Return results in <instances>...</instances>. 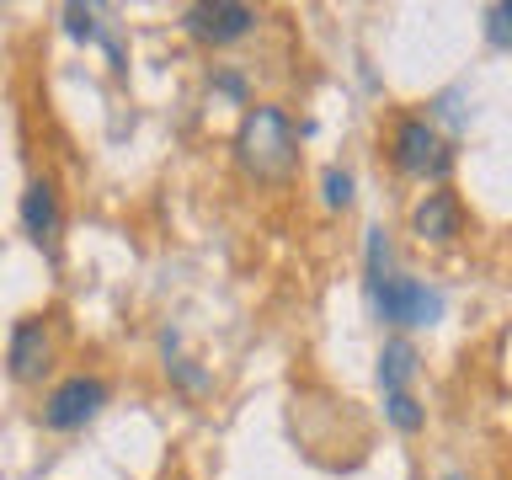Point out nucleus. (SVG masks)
Instances as JSON below:
<instances>
[{
  "instance_id": "1",
  "label": "nucleus",
  "mask_w": 512,
  "mask_h": 480,
  "mask_svg": "<svg viewBox=\"0 0 512 480\" xmlns=\"http://www.w3.org/2000/svg\"><path fill=\"white\" fill-rule=\"evenodd\" d=\"M299 134L294 118L272 102H256L240 112V128H235V166L251 176V182H283L299 160Z\"/></svg>"
},
{
  "instance_id": "2",
  "label": "nucleus",
  "mask_w": 512,
  "mask_h": 480,
  "mask_svg": "<svg viewBox=\"0 0 512 480\" xmlns=\"http://www.w3.org/2000/svg\"><path fill=\"white\" fill-rule=\"evenodd\" d=\"M390 166L411 182H443L454 171V144L438 134V123L422 118V112H406L390 128Z\"/></svg>"
},
{
  "instance_id": "3",
  "label": "nucleus",
  "mask_w": 512,
  "mask_h": 480,
  "mask_svg": "<svg viewBox=\"0 0 512 480\" xmlns=\"http://www.w3.org/2000/svg\"><path fill=\"white\" fill-rule=\"evenodd\" d=\"M107 400H112V384L102 374H70L43 395L38 427L43 432H86L96 416L107 411Z\"/></svg>"
},
{
  "instance_id": "4",
  "label": "nucleus",
  "mask_w": 512,
  "mask_h": 480,
  "mask_svg": "<svg viewBox=\"0 0 512 480\" xmlns=\"http://www.w3.org/2000/svg\"><path fill=\"white\" fill-rule=\"evenodd\" d=\"M368 304H374V315L384 326H438L448 310L443 288L427 278H390L379 294H368Z\"/></svg>"
},
{
  "instance_id": "5",
  "label": "nucleus",
  "mask_w": 512,
  "mask_h": 480,
  "mask_svg": "<svg viewBox=\"0 0 512 480\" xmlns=\"http://www.w3.org/2000/svg\"><path fill=\"white\" fill-rule=\"evenodd\" d=\"M256 22H262V11L246 6V0H198V6L182 11V32L208 48H230L240 38H251Z\"/></svg>"
},
{
  "instance_id": "6",
  "label": "nucleus",
  "mask_w": 512,
  "mask_h": 480,
  "mask_svg": "<svg viewBox=\"0 0 512 480\" xmlns=\"http://www.w3.org/2000/svg\"><path fill=\"white\" fill-rule=\"evenodd\" d=\"M48 368H54V320L22 315L11 326V342H6V374L16 384H43Z\"/></svg>"
},
{
  "instance_id": "7",
  "label": "nucleus",
  "mask_w": 512,
  "mask_h": 480,
  "mask_svg": "<svg viewBox=\"0 0 512 480\" xmlns=\"http://www.w3.org/2000/svg\"><path fill=\"white\" fill-rule=\"evenodd\" d=\"M411 235L422 240V246H454V240L464 235V208H459L454 192L448 187L422 192L416 208H411Z\"/></svg>"
},
{
  "instance_id": "8",
  "label": "nucleus",
  "mask_w": 512,
  "mask_h": 480,
  "mask_svg": "<svg viewBox=\"0 0 512 480\" xmlns=\"http://www.w3.org/2000/svg\"><path fill=\"white\" fill-rule=\"evenodd\" d=\"M16 214H22V230H27V240L38 251H54V235H59V224H64V214H59V187L54 182H27L22 187V208H16Z\"/></svg>"
},
{
  "instance_id": "9",
  "label": "nucleus",
  "mask_w": 512,
  "mask_h": 480,
  "mask_svg": "<svg viewBox=\"0 0 512 480\" xmlns=\"http://www.w3.org/2000/svg\"><path fill=\"white\" fill-rule=\"evenodd\" d=\"M416 374H422V352H416L411 336H390V342L379 347V368H374V379H379V390L384 395H400V390H411Z\"/></svg>"
},
{
  "instance_id": "10",
  "label": "nucleus",
  "mask_w": 512,
  "mask_h": 480,
  "mask_svg": "<svg viewBox=\"0 0 512 480\" xmlns=\"http://www.w3.org/2000/svg\"><path fill=\"white\" fill-rule=\"evenodd\" d=\"M390 278H395V272H390V240H384L379 224H368V230H363V288H368V294H379Z\"/></svg>"
},
{
  "instance_id": "11",
  "label": "nucleus",
  "mask_w": 512,
  "mask_h": 480,
  "mask_svg": "<svg viewBox=\"0 0 512 480\" xmlns=\"http://www.w3.org/2000/svg\"><path fill=\"white\" fill-rule=\"evenodd\" d=\"M59 27L70 32L75 43H102V38H107V27H102V6H80V0L59 6Z\"/></svg>"
},
{
  "instance_id": "12",
  "label": "nucleus",
  "mask_w": 512,
  "mask_h": 480,
  "mask_svg": "<svg viewBox=\"0 0 512 480\" xmlns=\"http://www.w3.org/2000/svg\"><path fill=\"white\" fill-rule=\"evenodd\" d=\"M160 352H166V374L182 384L187 395H203L208 384H214V379L203 374V368H192V358H176V331H160Z\"/></svg>"
},
{
  "instance_id": "13",
  "label": "nucleus",
  "mask_w": 512,
  "mask_h": 480,
  "mask_svg": "<svg viewBox=\"0 0 512 480\" xmlns=\"http://www.w3.org/2000/svg\"><path fill=\"white\" fill-rule=\"evenodd\" d=\"M384 416H390V427H395V432H406V438H416V432L427 427V406H422V400H416L411 390L384 395Z\"/></svg>"
},
{
  "instance_id": "14",
  "label": "nucleus",
  "mask_w": 512,
  "mask_h": 480,
  "mask_svg": "<svg viewBox=\"0 0 512 480\" xmlns=\"http://www.w3.org/2000/svg\"><path fill=\"white\" fill-rule=\"evenodd\" d=\"M352 198H358V182H352L347 166H326V171H320V203H326L331 214H347Z\"/></svg>"
},
{
  "instance_id": "15",
  "label": "nucleus",
  "mask_w": 512,
  "mask_h": 480,
  "mask_svg": "<svg viewBox=\"0 0 512 480\" xmlns=\"http://www.w3.org/2000/svg\"><path fill=\"white\" fill-rule=\"evenodd\" d=\"M486 43L491 48H512V0L486 6Z\"/></svg>"
},
{
  "instance_id": "16",
  "label": "nucleus",
  "mask_w": 512,
  "mask_h": 480,
  "mask_svg": "<svg viewBox=\"0 0 512 480\" xmlns=\"http://www.w3.org/2000/svg\"><path fill=\"white\" fill-rule=\"evenodd\" d=\"M208 91L230 96L235 107H251V86H246V75H240V70H214V75H208Z\"/></svg>"
},
{
  "instance_id": "17",
  "label": "nucleus",
  "mask_w": 512,
  "mask_h": 480,
  "mask_svg": "<svg viewBox=\"0 0 512 480\" xmlns=\"http://www.w3.org/2000/svg\"><path fill=\"white\" fill-rule=\"evenodd\" d=\"M443 480H470V475H459V470H448V475H443Z\"/></svg>"
}]
</instances>
